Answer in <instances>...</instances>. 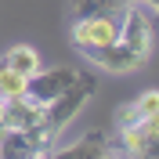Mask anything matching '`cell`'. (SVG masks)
I'll return each instance as SVG.
<instances>
[{
  "label": "cell",
  "mask_w": 159,
  "mask_h": 159,
  "mask_svg": "<svg viewBox=\"0 0 159 159\" xmlns=\"http://www.w3.org/2000/svg\"><path fill=\"white\" fill-rule=\"evenodd\" d=\"M94 87H98L94 72H80V76H76V83H72V87L65 90L61 98H54L51 105H43V130H47L54 141H58V138H61V130H65L72 119L83 112V105L90 101Z\"/></svg>",
  "instance_id": "obj_1"
},
{
  "label": "cell",
  "mask_w": 159,
  "mask_h": 159,
  "mask_svg": "<svg viewBox=\"0 0 159 159\" xmlns=\"http://www.w3.org/2000/svg\"><path fill=\"white\" fill-rule=\"evenodd\" d=\"M119 36V15H90V18H76L72 22V47L80 54L87 51H98V47H109L112 40Z\"/></svg>",
  "instance_id": "obj_2"
},
{
  "label": "cell",
  "mask_w": 159,
  "mask_h": 159,
  "mask_svg": "<svg viewBox=\"0 0 159 159\" xmlns=\"http://www.w3.org/2000/svg\"><path fill=\"white\" fill-rule=\"evenodd\" d=\"M76 76H80V69H72V65H51V69L40 65V69L29 76L25 98H29L33 105H51L54 98H61V94L76 83Z\"/></svg>",
  "instance_id": "obj_3"
},
{
  "label": "cell",
  "mask_w": 159,
  "mask_h": 159,
  "mask_svg": "<svg viewBox=\"0 0 159 159\" xmlns=\"http://www.w3.org/2000/svg\"><path fill=\"white\" fill-rule=\"evenodd\" d=\"M152 29H156V18L141 4H123V18H119V40L127 43L134 54L148 61L152 58Z\"/></svg>",
  "instance_id": "obj_4"
},
{
  "label": "cell",
  "mask_w": 159,
  "mask_h": 159,
  "mask_svg": "<svg viewBox=\"0 0 159 159\" xmlns=\"http://www.w3.org/2000/svg\"><path fill=\"white\" fill-rule=\"evenodd\" d=\"M119 152L127 159H159V116L123 127L119 130Z\"/></svg>",
  "instance_id": "obj_5"
},
{
  "label": "cell",
  "mask_w": 159,
  "mask_h": 159,
  "mask_svg": "<svg viewBox=\"0 0 159 159\" xmlns=\"http://www.w3.org/2000/svg\"><path fill=\"white\" fill-rule=\"evenodd\" d=\"M83 58L90 61V65H98V69H105V72H134V69H141L145 65V58L141 54H134V51L123 43V40H112L109 47H98V51H87Z\"/></svg>",
  "instance_id": "obj_6"
},
{
  "label": "cell",
  "mask_w": 159,
  "mask_h": 159,
  "mask_svg": "<svg viewBox=\"0 0 159 159\" xmlns=\"http://www.w3.org/2000/svg\"><path fill=\"white\" fill-rule=\"evenodd\" d=\"M54 159H127L116 145H109L105 134H83L80 141L58 148L54 145Z\"/></svg>",
  "instance_id": "obj_7"
},
{
  "label": "cell",
  "mask_w": 159,
  "mask_h": 159,
  "mask_svg": "<svg viewBox=\"0 0 159 159\" xmlns=\"http://www.w3.org/2000/svg\"><path fill=\"white\" fill-rule=\"evenodd\" d=\"M40 152V145L25 134V130H11L0 138V159H33Z\"/></svg>",
  "instance_id": "obj_8"
},
{
  "label": "cell",
  "mask_w": 159,
  "mask_h": 159,
  "mask_svg": "<svg viewBox=\"0 0 159 159\" xmlns=\"http://www.w3.org/2000/svg\"><path fill=\"white\" fill-rule=\"evenodd\" d=\"M25 87H29V76H22L0 58V101H15V98H25Z\"/></svg>",
  "instance_id": "obj_9"
},
{
  "label": "cell",
  "mask_w": 159,
  "mask_h": 159,
  "mask_svg": "<svg viewBox=\"0 0 159 159\" xmlns=\"http://www.w3.org/2000/svg\"><path fill=\"white\" fill-rule=\"evenodd\" d=\"M127 0H69L72 18H90V15H119Z\"/></svg>",
  "instance_id": "obj_10"
},
{
  "label": "cell",
  "mask_w": 159,
  "mask_h": 159,
  "mask_svg": "<svg viewBox=\"0 0 159 159\" xmlns=\"http://www.w3.org/2000/svg\"><path fill=\"white\" fill-rule=\"evenodd\" d=\"M4 61H7L15 72H22V76H33V72L40 69V54H36V47H29V43L11 47L7 54H4Z\"/></svg>",
  "instance_id": "obj_11"
},
{
  "label": "cell",
  "mask_w": 159,
  "mask_h": 159,
  "mask_svg": "<svg viewBox=\"0 0 159 159\" xmlns=\"http://www.w3.org/2000/svg\"><path fill=\"white\" fill-rule=\"evenodd\" d=\"M134 109H138V116H141V119L159 116V90H141L138 98H134Z\"/></svg>",
  "instance_id": "obj_12"
},
{
  "label": "cell",
  "mask_w": 159,
  "mask_h": 159,
  "mask_svg": "<svg viewBox=\"0 0 159 159\" xmlns=\"http://www.w3.org/2000/svg\"><path fill=\"white\" fill-rule=\"evenodd\" d=\"M138 109H134V101H130V105H119L116 109V130H123V127H134V123H138Z\"/></svg>",
  "instance_id": "obj_13"
},
{
  "label": "cell",
  "mask_w": 159,
  "mask_h": 159,
  "mask_svg": "<svg viewBox=\"0 0 159 159\" xmlns=\"http://www.w3.org/2000/svg\"><path fill=\"white\" fill-rule=\"evenodd\" d=\"M127 4H141V7L152 15V18H159V0H127Z\"/></svg>",
  "instance_id": "obj_14"
},
{
  "label": "cell",
  "mask_w": 159,
  "mask_h": 159,
  "mask_svg": "<svg viewBox=\"0 0 159 159\" xmlns=\"http://www.w3.org/2000/svg\"><path fill=\"white\" fill-rule=\"evenodd\" d=\"M0 119H4V101H0Z\"/></svg>",
  "instance_id": "obj_15"
}]
</instances>
